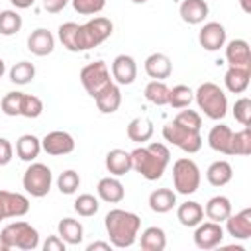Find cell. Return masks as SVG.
Instances as JSON below:
<instances>
[{"mask_svg":"<svg viewBox=\"0 0 251 251\" xmlns=\"http://www.w3.org/2000/svg\"><path fill=\"white\" fill-rule=\"evenodd\" d=\"M129 155H131V169L137 171L145 180H159L171 161L169 147L157 141L135 147Z\"/></svg>","mask_w":251,"mask_h":251,"instance_id":"1","label":"cell"},{"mask_svg":"<svg viewBox=\"0 0 251 251\" xmlns=\"http://www.w3.org/2000/svg\"><path fill=\"white\" fill-rule=\"evenodd\" d=\"M104 226H106V231L110 235L112 247L126 249V247H131L137 241L139 227H141V218L133 212L114 208L106 214Z\"/></svg>","mask_w":251,"mask_h":251,"instance_id":"2","label":"cell"},{"mask_svg":"<svg viewBox=\"0 0 251 251\" xmlns=\"http://www.w3.org/2000/svg\"><path fill=\"white\" fill-rule=\"evenodd\" d=\"M194 100L210 120L218 122L227 114V96L216 82H202L194 92Z\"/></svg>","mask_w":251,"mask_h":251,"instance_id":"3","label":"cell"},{"mask_svg":"<svg viewBox=\"0 0 251 251\" xmlns=\"http://www.w3.org/2000/svg\"><path fill=\"white\" fill-rule=\"evenodd\" d=\"M0 239L6 243L8 249H22V251H33L39 247V233L37 229L24 222V220H18V222H12L8 226H4L2 233H0Z\"/></svg>","mask_w":251,"mask_h":251,"instance_id":"4","label":"cell"},{"mask_svg":"<svg viewBox=\"0 0 251 251\" xmlns=\"http://www.w3.org/2000/svg\"><path fill=\"white\" fill-rule=\"evenodd\" d=\"M200 169L192 159L180 157L173 163V186L178 194H194L200 188Z\"/></svg>","mask_w":251,"mask_h":251,"instance_id":"5","label":"cell"},{"mask_svg":"<svg viewBox=\"0 0 251 251\" xmlns=\"http://www.w3.org/2000/svg\"><path fill=\"white\" fill-rule=\"evenodd\" d=\"M112 31H114V24L108 18L96 16L88 20L86 24L78 25V51H88L92 47H98L112 35Z\"/></svg>","mask_w":251,"mask_h":251,"instance_id":"6","label":"cell"},{"mask_svg":"<svg viewBox=\"0 0 251 251\" xmlns=\"http://www.w3.org/2000/svg\"><path fill=\"white\" fill-rule=\"evenodd\" d=\"M53 184V173L47 165L43 163H29V167L25 169L24 176H22V186L24 190L33 196V198H43L49 194Z\"/></svg>","mask_w":251,"mask_h":251,"instance_id":"7","label":"cell"},{"mask_svg":"<svg viewBox=\"0 0 251 251\" xmlns=\"http://www.w3.org/2000/svg\"><path fill=\"white\" fill-rule=\"evenodd\" d=\"M163 139L173 143L175 147L182 149L184 153H198L202 149V135H200V131L188 129V127L176 124L175 120L167 122L163 126Z\"/></svg>","mask_w":251,"mask_h":251,"instance_id":"8","label":"cell"},{"mask_svg":"<svg viewBox=\"0 0 251 251\" xmlns=\"http://www.w3.org/2000/svg\"><path fill=\"white\" fill-rule=\"evenodd\" d=\"M80 82L84 86V90L94 98L102 88H106L112 80L110 76V69L104 61H94V63H88L86 67H82L80 71Z\"/></svg>","mask_w":251,"mask_h":251,"instance_id":"9","label":"cell"},{"mask_svg":"<svg viewBox=\"0 0 251 251\" xmlns=\"http://www.w3.org/2000/svg\"><path fill=\"white\" fill-rule=\"evenodd\" d=\"M29 212V198L20 192L0 190V222L6 218H22Z\"/></svg>","mask_w":251,"mask_h":251,"instance_id":"10","label":"cell"},{"mask_svg":"<svg viewBox=\"0 0 251 251\" xmlns=\"http://www.w3.org/2000/svg\"><path fill=\"white\" fill-rule=\"evenodd\" d=\"M224 239V227L218 222H200L194 229V245L198 249H216Z\"/></svg>","mask_w":251,"mask_h":251,"instance_id":"11","label":"cell"},{"mask_svg":"<svg viewBox=\"0 0 251 251\" xmlns=\"http://www.w3.org/2000/svg\"><path fill=\"white\" fill-rule=\"evenodd\" d=\"M41 149L47 155H53V157L69 155V153L75 151V139H73L71 133L61 131V129H55V131H49L41 139Z\"/></svg>","mask_w":251,"mask_h":251,"instance_id":"12","label":"cell"},{"mask_svg":"<svg viewBox=\"0 0 251 251\" xmlns=\"http://www.w3.org/2000/svg\"><path fill=\"white\" fill-rule=\"evenodd\" d=\"M137 78V63L131 55H118L114 61H112V80L120 86L124 84H131L135 82Z\"/></svg>","mask_w":251,"mask_h":251,"instance_id":"13","label":"cell"},{"mask_svg":"<svg viewBox=\"0 0 251 251\" xmlns=\"http://www.w3.org/2000/svg\"><path fill=\"white\" fill-rule=\"evenodd\" d=\"M198 43L206 51H218L226 45V27L220 22H208L198 31Z\"/></svg>","mask_w":251,"mask_h":251,"instance_id":"14","label":"cell"},{"mask_svg":"<svg viewBox=\"0 0 251 251\" xmlns=\"http://www.w3.org/2000/svg\"><path fill=\"white\" fill-rule=\"evenodd\" d=\"M226 229L233 239H249L251 237V208H243L237 214H229L226 220Z\"/></svg>","mask_w":251,"mask_h":251,"instance_id":"15","label":"cell"},{"mask_svg":"<svg viewBox=\"0 0 251 251\" xmlns=\"http://www.w3.org/2000/svg\"><path fill=\"white\" fill-rule=\"evenodd\" d=\"M27 49L35 55V57H45V55H51L53 49H55V37L49 29L45 27H37L29 33L27 37Z\"/></svg>","mask_w":251,"mask_h":251,"instance_id":"16","label":"cell"},{"mask_svg":"<svg viewBox=\"0 0 251 251\" xmlns=\"http://www.w3.org/2000/svg\"><path fill=\"white\" fill-rule=\"evenodd\" d=\"M143 69H145V73H147L149 78H153V80H165L173 73V63H171V59L165 53H151L145 59Z\"/></svg>","mask_w":251,"mask_h":251,"instance_id":"17","label":"cell"},{"mask_svg":"<svg viewBox=\"0 0 251 251\" xmlns=\"http://www.w3.org/2000/svg\"><path fill=\"white\" fill-rule=\"evenodd\" d=\"M94 102H96V108L102 112V114H114L120 104H122V90H120V84L116 82H110L106 88H102L96 96H94Z\"/></svg>","mask_w":251,"mask_h":251,"instance_id":"18","label":"cell"},{"mask_svg":"<svg viewBox=\"0 0 251 251\" xmlns=\"http://www.w3.org/2000/svg\"><path fill=\"white\" fill-rule=\"evenodd\" d=\"M208 12H210V8H208L206 0H182L180 8H178L182 22H186L190 25L202 24L208 18Z\"/></svg>","mask_w":251,"mask_h":251,"instance_id":"19","label":"cell"},{"mask_svg":"<svg viewBox=\"0 0 251 251\" xmlns=\"http://www.w3.org/2000/svg\"><path fill=\"white\" fill-rule=\"evenodd\" d=\"M96 192H98V198L108 202V204H118L124 200L126 196V188L124 184L116 178V176H104L98 180V186H96Z\"/></svg>","mask_w":251,"mask_h":251,"instance_id":"20","label":"cell"},{"mask_svg":"<svg viewBox=\"0 0 251 251\" xmlns=\"http://www.w3.org/2000/svg\"><path fill=\"white\" fill-rule=\"evenodd\" d=\"M226 61L229 67H251L249 43L245 39H231L226 45Z\"/></svg>","mask_w":251,"mask_h":251,"instance_id":"21","label":"cell"},{"mask_svg":"<svg viewBox=\"0 0 251 251\" xmlns=\"http://www.w3.org/2000/svg\"><path fill=\"white\" fill-rule=\"evenodd\" d=\"M231 137H233L231 127L226 124H218L208 133V145L218 153L231 155Z\"/></svg>","mask_w":251,"mask_h":251,"instance_id":"22","label":"cell"},{"mask_svg":"<svg viewBox=\"0 0 251 251\" xmlns=\"http://www.w3.org/2000/svg\"><path fill=\"white\" fill-rule=\"evenodd\" d=\"M249 78H251V67H229L226 71L224 82H226V88L229 92L241 94V92L247 90Z\"/></svg>","mask_w":251,"mask_h":251,"instance_id":"23","label":"cell"},{"mask_svg":"<svg viewBox=\"0 0 251 251\" xmlns=\"http://www.w3.org/2000/svg\"><path fill=\"white\" fill-rule=\"evenodd\" d=\"M106 169L114 176H122L131 171V155L124 149H112L106 153Z\"/></svg>","mask_w":251,"mask_h":251,"instance_id":"24","label":"cell"},{"mask_svg":"<svg viewBox=\"0 0 251 251\" xmlns=\"http://www.w3.org/2000/svg\"><path fill=\"white\" fill-rule=\"evenodd\" d=\"M57 231H59V237L67 245H78L84 239V227L75 218H63L57 226Z\"/></svg>","mask_w":251,"mask_h":251,"instance_id":"25","label":"cell"},{"mask_svg":"<svg viewBox=\"0 0 251 251\" xmlns=\"http://www.w3.org/2000/svg\"><path fill=\"white\" fill-rule=\"evenodd\" d=\"M41 153V139L31 135V133H25V135H20L18 141H16V155L25 161V163H31L39 157Z\"/></svg>","mask_w":251,"mask_h":251,"instance_id":"26","label":"cell"},{"mask_svg":"<svg viewBox=\"0 0 251 251\" xmlns=\"http://www.w3.org/2000/svg\"><path fill=\"white\" fill-rule=\"evenodd\" d=\"M176 204V194L171 188H155L149 194V208L155 214H167L175 208Z\"/></svg>","mask_w":251,"mask_h":251,"instance_id":"27","label":"cell"},{"mask_svg":"<svg viewBox=\"0 0 251 251\" xmlns=\"http://www.w3.org/2000/svg\"><path fill=\"white\" fill-rule=\"evenodd\" d=\"M229 214H231V202H229V198H227V196L218 194V196H212V198L206 202L204 216H206L208 220L222 224Z\"/></svg>","mask_w":251,"mask_h":251,"instance_id":"28","label":"cell"},{"mask_svg":"<svg viewBox=\"0 0 251 251\" xmlns=\"http://www.w3.org/2000/svg\"><path fill=\"white\" fill-rule=\"evenodd\" d=\"M206 178L212 186L220 188V186H226L231 178H233V169L227 161L220 159V161H214L208 169H206Z\"/></svg>","mask_w":251,"mask_h":251,"instance_id":"29","label":"cell"},{"mask_svg":"<svg viewBox=\"0 0 251 251\" xmlns=\"http://www.w3.org/2000/svg\"><path fill=\"white\" fill-rule=\"evenodd\" d=\"M153 131H155V127H153V122L149 120V118H133L129 124H127V129H126V133H127V137L131 139V141H135V143H145V141H149L151 137H153Z\"/></svg>","mask_w":251,"mask_h":251,"instance_id":"30","label":"cell"},{"mask_svg":"<svg viewBox=\"0 0 251 251\" xmlns=\"http://www.w3.org/2000/svg\"><path fill=\"white\" fill-rule=\"evenodd\" d=\"M176 218H178V222H180L184 227H196V226L204 220V208H202L198 202L188 200V202H184V204L178 206Z\"/></svg>","mask_w":251,"mask_h":251,"instance_id":"31","label":"cell"},{"mask_svg":"<svg viewBox=\"0 0 251 251\" xmlns=\"http://www.w3.org/2000/svg\"><path fill=\"white\" fill-rule=\"evenodd\" d=\"M139 245L143 251H163L167 247V235H165L163 227L151 226V227L143 229L139 235Z\"/></svg>","mask_w":251,"mask_h":251,"instance_id":"32","label":"cell"},{"mask_svg":"<svg viewBox=\"0 0 251 251\" xmlns=\"http://www.w3.org/2000/svg\"><path fill=\"white\" fill-rule=\"evenodd\" d=\"M59 41L63 43L65 49L73 51V53H80L78 51V24L75 22H65L59 25Z\"/></svg>","mask_w":251,"mask_h":251,"instance_id":"33","label":"cell"},{"mask_svg":"<svg viewBox=\"0 0 251 251\" xmlns=\"http://www.w3.org/2000/svg\"><path fill=\"white\" fill-rule=\"evenodd\" d=\"M143 96L147 102H151L155 106H165V104H169V86L163 80H151V82H147Z\"/></svg>","mask_w":251,"mask_h":251,"instance_id":"34","label":"cell"},{"mask_svg":"<svg viewBox=\"0 0 251 251\" xmlns=\"http://www.w3.org/2000/svg\"><path fill=\"white\" fill-rule=\"evenodd\" d=\"M192 100H194V92L190 90V86L176 84V86L169 88V106L182 110V108H188Z\"/></svg>","mask_w":251,"mask_h":251,"instance_id":"35","label":"cell"},{"mask_svg":"<svg viewBox=\"0 0 251 251\" xmlns=\"http://www.w3.org/2000/svg\"><path fill=\"white\" fill-rule=\"evenodd\" d=\"M22 16L16 10H2L0 12V35H16L22 29Z\"/></svg>","mask_w":251,"mask_h":251,"instance_id":"36","label":"cell"},{"mask_svg":"<svg viewBox=\"0 0 251 251\" xmlns=\"http://www.w3.org/2000/svg\"><path fill=\"white\" fill-rule=\"evenodd\" d=\"M35 78V65L29 61H20L10 69V80L14 84H27Z\"/></svg>","mask_w":251,"mask_h":251,"instance_id":"37","label":"cell"},{"mask_svg":"<svg viewBox=\"0 0 251 251\" xmlns=\"http://www.w3.org/2000/svg\"><path fill=\"white\" fill-rule=\"evenodd\" d=\"M231 155H239V157L251 155V131H249L247 126L241 131H233V137H231Z\"/></svg>","mask_w":251,"mask_h":251,"instance_id":"38","label":"cell"},{"mask_svg":"<svg viewBox=\"0 0 251 251\" xmlns=\"http://www.w3.org/2000/svg\"><path fill=\"white\" fill-rule=\"evenodd\" d=\"M78 186H80V175L75 169L63 171L59 175V178H57V188H59L61 194H67V196L69 194H75L78 190Z\"/></svg>","mask_w":251,"mask_h":251,"instance_id":"39","label":"cell"},{"mask_svg":"<svg viewBox=\"0 0 251 251\" xmlns=\"http://www.w3.org/2000/svg\"><path fill=\"white\" fill-rule=\"evenodd\" d=\"M75 212L78 214V216H82V218H90V216H94L96 212H98V208H100V204H98V198L94 196V194H78V198L75 200Z\"/></svg>","mask_w":251,"mask_h":251,"instance_id":"40","label":"cell"},{"mask_svg":"<svg viewBox=\"0 0 251 251\" xmlns=\"http://www.w3.org/2000/svg\"><path fill=\"white\" fill-rule=\"evenodd\" d=\"M41 112H43L41 98L24 92L22 94V102H20V116H24V118H39Z\"/></svg>","mask_w":251,"mask_h":251,"instance_id":"41","label":"cell"},{"mask_svg":"<svg viewBox=\"0 0 251 251\" xmlns=\"http://www.w3.org/2000/svg\"><path fill=\"white\" fill-rule=\"evenodd\" d=\"M175 122L188 127V129H194V131H200L202 129V116L196 112V110H180L176 116H175Z\"/></svg>","mask_w":251,"mask_h":251,"instance_id":"42","label":"cell"},{"mask_svg":"<svg viewBox=\"0 0 251 251\" xmlns=\"http://www.w3.org/2000/svg\"><path fill=\"white\" fill-rule=\"evenodd\" d=\"M22 94L24 92H18V90H12V92H6L2 102H0V108L6 116H20V102H22Z\"/></svg>","mask_w":251,"mask_h":251,"instance_id":"43","label":"cell"},{"mask_svg":"<svg viewBox=\"0 0 251 251\" xmlns=\"http://www.w3.org/2000/svg\"><path fill=\"white\" fill-rule=\"evenodd\" d=\"M71 2H73L75 12H78L82 16H94V14L102 12L106 6V0H71Z\"/></svg>","mask_w":251,"mask_h":251,"instance_id":"44","label":"cell"},{"mask_svg":"<svg viewBox=\"0 0 251 251\" xmlns=\"http://www.w3.org/2000/svg\"><path fill=\"white\" fill-rule=\"evenodd\" d=\"M233 118L241 126H249V120H251V100L247 96L235 100V104H233Z\"/></svg>","mask_w":251,"mask_h":251,"instance_id":"45","label":"cell"},{"mask_svg":"<svg viewBox=\"0 0 251 251\" xmlns=\"http://www.w3.org/2000/svg\"><path fill=\"white\" fill-rule=\"evenodd\" d=\"M14 157V147L6 137H0V167H6Z\"/></svg>","mask_w":251,"mask_h":251,"instance_id":"46","label":"cell"},{"mask_svg":"<svg viewBox=\"0 0 251 251\" xmlns=\"http://www.w3.org/2000/svg\"><path fill=\"white\" fill-rule=\"evenodd\" d=\"M67 243L59 237V235H49L43 243V251H65Z\"/></svg>","mask_w":251,"mask_h":251,"instance_id":"47","label":"cell"},{"mask_svg":"<svg viewBox=\"0 0 251 251\" xmlns=\"http://www.w3.org/2000/svg\"><path fill=\"white\" fill-rule=\"evenodd\" d=\"M41 2H43V10L49 14H59L69 4V0H41Z\"/></svg>","mask_w":251,"mask_h":251,"instance_id":"48","label":"cell"},{"mask_svg":"<svg viewBox=\"0 0 251 251\" xmlns=\"http://www.w3.org/2000/svg\"><path fill=\"white\" fill-rule=\"evenodd\" d=\"M112 249V243L108 241H92L86 245V251H110Z\"/></svg>","mask_w":251,"mask_h":251,"instance_id":"49","label":"cell"},{"mask_svg":"<svg viewBox=\"0 0 251 251\" xmlns=\"http://www.w3.org/2000/svg\"><path fill=\"white\" fill-rule=\"evenodd\" d=\"M12 2V6H16L18 10H25V8H31L37 0H10Z\"/></svg>","mask_w":251,"mask_h":251,"instance_id":"50","label":"cell"},{"mask_svg":"<svg viewBox=\"0 0 251 251\" xmlns=\"http://www.w3.org/2000/svg\"><path fill=\"white\" fill-rule=\"evenodd\" d=\"M239 6L245 14H251V0H239Z\"/></svg>","mask_w":251,"mask_h":251,"instance_id":"51","label":"cell"},{"mask_svg":"<svg viewBox=\"0 0 251 251\" xmlns=\"http://www.w3.org/2000/svg\"><path fill=\"white\" fill-rule=\"evenodd\" d=\"M4 73H6V63H4V59H0V78L4 76Z\"/></svg>","mask_w":251,"mask_h":251,"instance_id":"52","label":"cell"},{"mask_svg":"<svg viewBox=\"0 0 251 251\" xmlns=\"http://www.w3.org/2000/svg\"><path fill=\"white\" fill-rule=\"evenodd\" d=\"M0 251H10V249H8V247H6V243H4V241H2V239H0Z\"/></svg>","mask_w":251,"mask_h":251,"instance_id":"53","label":"cell"},{"mask_svg":"<svg viewBox=\"0 0 251 251\" xmlns=\"http://www.w3.org/2000/svg\"><path fill=\"white\" fill-rule=\"evenodd\" d=\"M133 4H145V2H149V0H131Z\"/></svg>","mask_w":251,"mask_h":251,"instance_id":"54","label":"cell"}]
</instances>
